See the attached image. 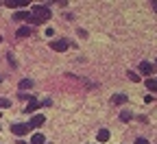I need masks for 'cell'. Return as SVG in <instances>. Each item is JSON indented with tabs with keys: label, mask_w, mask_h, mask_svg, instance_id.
<instances>
[{
	"label": "cell",
	"mask_w": 157,
	"mask_h": 144,
	"mask_svg": "<svg viewBox=\"0 0 157 144\" xmlns=\"http://www.w3.org/2000/svg\"><path fill=\"white\" fill-rule=\"evenodd\" d=\"M31 15L37 20V24H42V22H46V20L50 18V9L44 7V5H35V7L31 9Z\"/></svg>",
	"instance_id": "obj_1"
},
{
	"label": "cell",
	"mask_w": 157,
	"mask_h": 144,
	"mask_svg": "<svg viewBox=\"0 0 157 144\" xmlns=\"http://www.w3.org/2000/svg\"><path fill=\"white\" fill-rule=\"evenodd\" d=\"M50 48H52L55 53H63V50H68V48H70V42H68L66 37L55 39V42H50Z\"/></svg>",
	"instance_id": "obj_2"
},
{
	"label": "cell",
	"mask_w": 157,
	"mask_h": 144,
	"mask_svg": "<svg viewBox=\"0 0 157 144\" xmlns=\"http://www.w3.org/2000/svg\"><path fill=\"white\" fill-rule=\"evenodd\" d=\"M29 131H31V127H29V125H22V122H15V125H11V133H15L17 138L26 135Z\"/></svg>",
	"instance_id": "obj_3"
},
{
	"label": "cell",
	"mask_w": 157,
	"mask_h": 144,
	"mask_svg": "<svg viewBox=\"0 0 157 144\" xmlns=\"http://www.w3.org/2000/svg\"><path fill=\"white\" fill-rule=\"evenodd\" d=\"M140 74H144V76L151 79V74H153V64H148V61H142V64H140Z\"/></svg>",
	"instance_id": "obj_4"
},
{
	"label": "cell",
	"mask_w": 157,
	"mask_h": 144,
	"mask_svg": "<svg viewBox=\"0 0 157 144\" xmlns=\"http://www.w3.org/2000/svg\"><path fill=\"white\" fill-rule=\"evenodd\" d=\"M42 105V100H37V98H31L29 103H26V114H33V111H37V107Z\"/></svg>",
	"instance_id": "obj_5"
},
{
	"label": "cell",
	"mask_w": 157,
	"mask_h": 144,
	"mask_svg": "<svg viewBox=\"0 0 157 144\" xmlns=\"http://www.w3.org/2000/svg\"><path fill=\"white\" fill-rule=\"evenodd\" d=\"M42 125H44V116H33L31 122H29L31 129H37V127H42Z\"/></svg>",
	"instance_id": "obj_6"
},
{
	"label": "cell",
	"mask_w": 157,
	"mask_h": 144,
	"mask_svg": "<svg viewBox=\"0 0 157 144\" xmlns=\"http://www.w3.org/2000/svg\"><path fill=\"white\" fill-rule=\"evenodd\" d=\"M29 18H31V11H17V13H13V20H17V22H29Z\"/></svg>",
	"instance_id": "obj_7"
},
{
	"label": "cell",
	"mask_w": 157,
	"mask_h": 144,
	"mask_svg": "<svg viewBox=\"0 0 157 144\" xmlns=\"http://www.w3.org/2000/svg\"><path fill=\"white\" fill-rule=\"evenodd\" d=\"M7 7H9V9H20V7H26V0H7Z\"/></svg>",
	"instance_id": "obj_8"
},
{
	"label": "cell",
	"mask_w": 157,
	"mask_h": 144,
	"mask_svg": "<svg viewBox=\"0 0 157 144\" xmlns=\"http://www.w3.org/2000/svg\"><path fill=\"white\" fill-rule=\"evenodd\" d=\"M111 103H113V105H124V103H127V96H124V94H116V96L111 98Z\"/></svg>",
	"instance_id": "obj_9"
},
{
	"label": "cell",
	"mask_w": 157,
	"mask_h": 144,
	"mask_svg": "<svg viewBox=\"0 0 157 144\" xmlns=\"http://www.w3.org/2000/svg\"><path fill=\"white\" fill-rule=\"evenodd\" d=\"M33 33V29H29V26H22V29H17V37L22 39V37H29Z\"/></svg>",
	"instance_id": "obj_10"
},
{
	"label": "cell",
	"mask_w": 157,
	"mask_h": 144,
	"mask_svg": "<svg viewBox=\"0 0 157 144\" xmlns=\"http://www.w3.org/2000/svg\"><path fill=\"white\" fill-rule=\"evenodd\" d=\"M31 144H46V140H44V135H42V133H33Z\"/></svg>",
	"instance_id": "obj_11"
},
{
	"label": "cell",
	"mask_w": 157,
	"mask_h": 144,
	"mask_svg": "<svg viewBox=\"0 0 157 144\" xmlns=\"http://www.w3.org/2000/svg\"><path fill=\"white\" fill-rule=\"evenodd\" d=\"M144 83H146V88H148L151 92H157V79H146Z\"/></svg>",
	"instance_id": "obj_12"
},
{
	"label": "cell",
	"mask_w": 157,
	"mask_h": 144,
	"mask_svg": "<svg viewBox=\"0 0 157 144\" xmlns=\"http://www.w3.org/2000/svg\"><path fill=\"white\" fill-rule=\"evenodd\" d=\"M96 138H98V142H107V140H109V131H107V129H101Z\"/></svg>",
	"instance_id": "obj_13"
},
{
	"label": "cell",
	"mask_w": 157,
	"mask_h": 144,
	"mask_svg": "<svg viewBox=\"0 0 157 144\" xmlns=\"http://www.w3.org/2000/svg\"><path fill=\"white\" fill-rule=\"evenodd\" d=\"M29 88H33V81H29V79L20 81V90H29Z\"/></svg>",
	"instance_id": "obj_14"
},
{
	"label": "cell",
	"mask_w": 157,
	"mask_h": 144,
	"mask_svg": "<svg viewBox=\"0 0 157 144\" xmlns=\"http://www.w3.org/2000/svg\"><path fill=\"white\" fill-rule=\"evenodd\" d=\"M11 107V100L9 98H0V109H9Z\"/></svg>",
	"instance_id": "obj_15"
},
{
	"label": "cell",
	"mask_w": 157,
	"mask_h": 144,
	"mask_svg": "<svg viewBox=\"0 0 157 144\" xmlns=\"http://www.w3.org/2000/svg\"><path fill=\"white\" fill-rule=\"evenodd\" d=\"M120 120H122V122H129V120H131V114H129V111H122V114H120Z\"/></svg>",
	"instance_id": "obj_16"
},
{
	"label": "cell",
	"mask_w": 157,
	"mask_h": 144,
	"mask_svg": "<svg viewBox=\"0 0 157 144\" xmlns=\"http://www.w3.org/2000/svg\"><path fill=\"white\" fill-rule=\"evenodd\" d=\"M129 79H131V81H140V76H137V72H131V70H129Z\"/></svg>",
	"instance_id": "obj_17"
},
{
	"label": "cell",
	"mask_w": 157,
	"mask_h": 144,
	"mask_svg": "<svg viewBox=\"0 0 157 144\" xmlns=\"http://www.w3.org/2000/svg\"><path fill=\"white\" fill-rule=\"evenodd\" d=\"M135 144H148V140H146V138H137Z\"/></svg>",
	"instance_id": "obj_18"
},
{
	"label": "cell",
	"mask_w": 157,
	"mask_h": 144,
	"mask_svg": "<svg viewBox=\"0 0 157 144\" xmlns=\"http://www.w3.org/2000/svg\"><path fill=\"white\" fill-rule=\"evenodd\" d=\"M153 9H155V13H157V0H155V2H153Z\"/></svg>",
	"instance_id": "obj_19"
},
{
	"label": "cell",
	"mask_w": 157,
	"mask_h": 144,
	"mask_svg": "<svg viewBox=\"0 0 157 144\" xmlns=\"http://www.w3.org/2000/svg\"><path fill=\"white\" fill-rule=\"evenodd\" d=\"M17 144H29V142H24V140H20V142H17Z\"/></svg>",
	"instance_id": "obj_20"
},
{
	"label": "cell",
	"mask_w": 157,
	"mask_h": 144,
	"mask_svg": "<svg viewBox=\"0 0 157 144\" xmlns=\"http://www.w3.org/2000/svg\"><path fill=\"white\" fill-rule=\"evenodd\" d=\"M0 83H2V76H0Z\"/></svg>",
	"instance_id": "obj_21"
},
{
	"label": "cell",
	"mask_w": 157,
	"mask_h": 144,
	"mask_svg": "<svg viewBox=\"0 0 157 144\" xmlns=\"http://www.w3.org/2000/svg\"><path fill=\"white\" fill-rule=\"evenodd\" d=\"M0 42H2V37H0Z\"/></svg>",
	"instance_id": "obj_22"
},
{
	"label": "cell",
	"mask_w": 157,
	"mask_h": 144,
	"mask_svg": "<svg viewBox=\"0 0 157 144\" xmlns=\"http://www.w3.org/2000/svg\"><path fill=\"white\" fill-rule=\"evenodd\" d=\"M0 118H2V114H0Z\"/></svg>",
	"instance_id": "obj_23"
}]
</instances>
